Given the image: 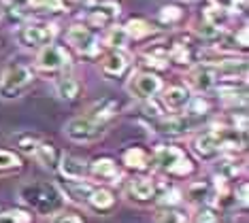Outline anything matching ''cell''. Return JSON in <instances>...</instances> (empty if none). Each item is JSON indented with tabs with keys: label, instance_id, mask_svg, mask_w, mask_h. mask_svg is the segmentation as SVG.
<instances>
[{
	"label": "cell",
	"instance_id": "1",
	"mask_svg": "<svg viewBox=\"0 0 249 223\" xmlns=\"http://www.w3.org/2000/svg\"><path fill=\"white\" fill-rule=\"evenodd\" d=\"M18 193H19L21 202L38 215H52L58 208H62V204H64V193L53 183H47V181L24 183Z\"/></svg>",
	"mask_w": 249,
	"mask_h": 223
},
{
	"label": "cell",
	"instance_id": "2",
	"mask_svg": "<svg viewBox=\"0 0 249 223\" xmlns=\"http://www.w3.org/2000/svg\"><path fill=\"white\" fill-rule=\"evenodd\" d=\"M35 81V72L26 64H11L0 77V98L2 100H15L30 87Z\"/></svg>",
	"mask_w": 249,
	"mask_h": 223
},
{
	"label": "cell",
	"instance_id": "3",
	"mask_svg": "<svg viewBox=\"0 0 249 223\" xmlns=\"http://www.w3.org/2000/svg\"><path fill=\"white\" fill-rule=\"evenodd\" d=\"M154 164L158 170H162V172H168V174H190L192 172V162L188 159L183 151H181L179 147H160L156 149L154 153Z\"/></svg>",
	"mask_w": 249,
	"mask_h": 223
},
{
	"label": "cell",
	"instance_id": "4",
	"mask_svg": "<svg viewBox=\"0 0 249 223\" xmlns=\"http://www.w3.org/2000/svg\"><path fill=\"white\" fill-rule=\"evenodd\" d=\"M64 134L72 142H94L105 136V123H98L94 119L86 117H75L64 125Z\"/></svg>",
	"mask_w": 249,
	"mask_h": 223
},
{
	"label": "cell",
	"instance_id": "5",
	"mask_svg": "<svg viewBox=\"0 0 249 223\" xmlns=\"http://www.w3.org/2000/svg\"><path fill=\"white\" fill-rule=\"evenodd\" d=\"M200 123H202V115L179 113V115L173 117H160V121L156 123V132L162 136H183Z\"/></svg>",
	"mask_w": 249,
	"mask_h": 223
},
{
	"label": "cell",
	"instance_id": "6",
	"mask_svg": "<svg viewBox=\"0 0 249 223\" xmlns=\"http://www.w3.org/2000/svg\"><path fill=\"white\" fill-rule=\"evenodd\" d=\"M128 91L139 100H149L156 98L162 91V81L154 72H139L132 74V79L128 83Z\"/></svg>",
	"mask_w": 249,
	"mask_h": 223
},
{
	"label": "cell",
	"instance_id": "7",
	"mask_svg": "<svg viewBox=\"0 0 249 223\" xmlns=\"http://www.w3.org/2000/svg\"><path fill=\"white\" fill-rule=\"evenodd\" d=\"M53 36H55L53 26H43V24L24 26V28H21V30L18 32L19 45H21V47H28V49L47 47V45H52Z\"/></svg>",
	"mask_w": 249,
	"mask_h": 223
},
{
	"label": "cell",
	"instance_id": "8",
	"mask_svg": "<svg viewBox=\"0 0 249 223\" xmlns=\"http://www.w3.org/2000/svg\"><path fill=\"white\" fill-rule=\"evenodd\" d=\"M71 62V55L66 53L64 47H58V45H47V47H43V51L38 53L36 58V66L41 68V70H62L64 66H69Z\"/></svg>",
	"mask_w": 249,
	"mask_h": 223
},
{
	"label": "cell",
	"instance_id": "9",
	"mask_svg": "<svg viewBox=\"0 0 249 223\" xmlns=\"http://www.w3.org/2000/svg\"><path fill=\"white\" fill-rule=\"evenodd\" d=\"M66 41L77 51H81V53H86V55H92L98 51V38H96V34L86 26H72L69 34H66Z\"/></svg>",
	"mask_w": 249,
	"mask_h": 223
},
{
	"label": "cell",
	"instance_id": "10",
	"mask_svg": "<svg viewBox=\"0 0 249 223\" xmlns=\"http://www.w3.org/2000/svg\"><path fill=\"white\" fill-rule=\"evenodd\" d=\"M194 151L198 157L202 159H215L222 153V145H219V134L217 130H207L194 140Z\"/></svg>",
	"mask_w": 249,
	"mask_h": 223
},
{
	"label": "cell",
	"instance_id": "11",
	"mask_svg": "<svg viewBox=\"0 0 249 223\" xmlns=\"http://www.w3.org/2000/svg\"><path fill=\"white\" fill-rule=\"evenodd\" d=\"M215 81H217V77H215L213 66H196L188 72V85L194 91L207 94L215 87Z\"/></svg>",
	"mask_w": 249,
	"mask_h": 223
},
{
	"label": "cell",
	"instance_id": "12",
	"mask_svg": "<svg viewBox=\"0 0 249 223\" xmlns=\"http://www.w3.org/2000/svg\"><path fill=\"white\" fill-rule=\"evenodd\" d=\"M117 17H120V4L105 2V4H98V7H94L89 11L88 21L96 28H107V26H111Z\"/></svg>",
	"mask_w": 249,
	"mask_h": 223
},
{
	"label": "cell",
	"instance_id": "13",
	"mask_svg": "<svg viewBox=\"0 0 249 223\" xmlns=\"http://www.w3.org/2000/svg\"><path fill=\"white\" fill-rule=\"evenodd\" d=\"M192 100L190 96V87H183V85H173V87H168L164 91L162 96V102H164V108H168V111H183L185 106H188V102Z\"/></svg>",
	"mask_w": 249,
	"mask_h": 223
},
{
	"label": "cell",
	"instance_id": "14",
	"mask_svg": "<svg viewBox=\"0 0 249 223\" xmlns=\"http://www.w3.org/2000/svg\"><path fill=\"white\" fill-rule=\"evenodd\" d=\"M89 174L96 176V179H103L107 183H117L120 179V170H117V164L109 157H98L89 164Z\"/></svg>",
	"mask_w": 249,
	"mask_h": 223
},
{
	"label": "cell",
	"instance_id": "15",
	"mask_svg": "<svg viewBox=\"0 0 249 223\" xmlns=\"http://www.w3.org/2000/svg\"><path fill=\"white\" fill-rule=\"evenodd\" d=\"M117 111H120V104H117V100L103 98V100L94 102V104L89 106L88 117L94 119V121H98V123H107L113 115H117Z\"/></svg>",
	"mask_w": 249,
	"mask_h": 223
},
{
	"label": "cell",
	"instance_id": "16",
	"mask_svg": "<svg viewBox=\"0 0 249 223\" xmlns=\"http://www.w3.org/2000/svg\"><path fill=\"white\" fill-rule=\"evenodd\" d=\"M60 170L66 179H72V181H81L86 179V174L89 172V166L79 157H72V155H62L60 159Z\"/></svg>",
	"mask_w": 249,
	"mask_h": 223
},
{
	"label": "cell",
	"instance_id": "17",
	"mask_svg": "<svg viewBox=\"0 0 249 223\" xmlns=\"http://www.w3.org/2000/svg\"><path fill=\"white\" fill-rule=\"evenodd\" d=\"M128 68V55L124 53V51H111L109 55L105 58L103 62V74L105 77H122L124 72H126Z\"/></svg>",
	"mask_w": 249,
	"mask_h": 223
},
{
	"label": "cell",
	"instance_id": "18",
	"mask_svg": "<svg viewBox=\"0 0 249 223\" xmlns=\"http://www.w3.org/2000/svg\"><path fill=\"white\" fill-rule=\"evenodd\" d=\"M92 191H94V187L88 185V183H83V179H81V181L66 179L64 191H62V193H66V198H71L72 202L88 204V200H89V196H92Z\"/></svg>",
	"mask_w": 249,
	"mask_h": 223
},
{
	"label": "cell",
	"instance_id": "19",
	"mask_svg": "<svg viewBox=\"0 0 249 223\" xmlns=\"http://www.w3.org/2000/svg\"><path fill=\"white\" fill-rule=\"evenodd\" d=\"M32 155H35L43 166H47V168H58V164L62 159V153L58 151V147L52 145V142H38Z\"/></svg>",
	"mask_w": 249,
	"mask_h": 223
},
{
	"label": "cell",
	"instance_id": "20",
	"mask_svg": "<svg viewBox=\"0 0 249 223\" xmlns=\"http://www.w3.org/2000/svg\"><path fill=\"white\" fill-rule=\"evenodd\" d=\"M130 198L132 200H139V202H147L156 196V185L151 179H134L130 183Z\"/></svg>",
	"mask_w": 249,
	"mask_h": 223
},
{
	"label": "cell",
	"instance_id": "21",
	"mask_svg": "<svg viewBox=\"0 0 249 223\" xmlns=\"http://www.w3.org/2000/svg\"><path fill=\"white\" fill-rule=\"evenodd\" d=\"M213 191H215V187L211 185V183L196 181V183H192V185L188 187V198L194 204H207L209 200L213 198Z\"/></svg>",
	"mask_w": 249,
	"mask_h": 223
},
{
	"label": "cell",
	"instance_id": "22",
	"mask_svg": "<svg viewBox=\"0 0 249 223\" xmlns=\"http://www.w3.org/2000/svg\"><path fill=\"white\" fill-rule=\"evenodd\" d=\"M124 30H126L128 38L143 41V38H147V36H151V34H154V26H151L149 21H145V19H130L128 24L124 26Z\"/></svg>",
	"mask_w": 249,
	"mask_h": 223
},
{
	"label": "cell",
	"instance_id": "23",
	"mask_svg": "<svg viewBox=\"0 0 249 223\" xmlns=\"http://www.w3.org/2000/svg\"><path fill=\"white\" fill-rule=\"evenodd\" d=\"M88 204L94 210H98V213H105V210H111L115 206V198H113V193L107 191V189H94L92 196L88 200Z\"/></svg>",
	"mask_w": 249,
	"mask_h": 223
},
{
	"label": "cell",
	"instance_id": "24",
	"mask_svg": "<svg viewBox=\"0 0 249 223\" xmlns=\"http://www.w3.org/2000/svg\"><path fill=\"white\" fill-rule=\"evenodd\" d=\"M124 164L128 168H134V170H145L149 166V155H147L145 149L141 147H132L124 153Z\"/></svg>",
	"mask_w": 249,
	"mask_h": 223
},
{
	"label": "cell",
	"instance_id": "25",
	"mask_svg": "<svg viewBox=\"0 0 249 223\" xmlns=\"http://www.w3.org/2000/svg\"><path fill=\"white\" fill-rule=\"evenodd\" d=\"M79 89H81V85L75 77H60L55 83V91L62 100H75L79 96Z\"/></svg>",
	"mask_w": 249,
	"mask_h": 223
},
{
	"label": "cell",
	"instance_id": "26",
	"mask_svg": "<svg viewBox=\"0 0 249 223\" xmlns=\"http://www.w3.org/2000/svg\"><path fill=\"white\" fill-rule=\"evenodd\" d=\"M156 223H190V219H188V215L181 213L177 208H166L158 215Z\"/></svg>",
	"mask_w": 249,
	"mask_h": 223
},
{
	"label": "cell",
	"instance_id": "27",
	"mask_svg": "<svg viewBox=\"0 0 249 223\" xmlns=\"http://www.w3.org/2000/svg\"><path fill=\"white\" fill-rule=\"evenodd\" d=\"M21 166V159L13 151H0V172H11Z\"/></svg>",
	"mask_w": 249,
	"mask_h": 223
},
{
	"label": "cell",
	"instance_id": "28",
	"mask_svg": "<svg viewBox=\"0 0 249 223\" xmlns=\"http://www.w3.org/2000/svg\"><path fill=\"white\" fill-rule=\"evenodd\" d=\"M0 223H30V215L24 210H4L0 213Z\"/></svg>",
	"mask_w": 249,
	"mask_h": 223
},
{
	"label": "cell",
	"instance_id": "29",
	"mask_svg": "<svg viewBox=\"0 0 249 223\" xmlns=\"http://www.w3.org/2000/svg\"><path fill=\"white\" fill-rule=\"evenodd\" d=\"M28 7H35L38 11H53V13H58V11L64 9V2H62V0H30Z\"/></svg>",
	"mask_w": 249,
	"mask_h": 223
},
{
	"label": "cell",
	"instance_id": "30",
	"mask_svg": "<svg viewBox=\"0 0 249 223\" xmlns=\"http://www.w3.org/2000/svg\"><path fill=\"white\" fill-rule=\"evenodd\" d=\"M126 41H128V36H126V30H124V28H111L107 45H111V47H122Z\"/></svg>",
	"mask_w": 249,
	"mask_h": 223
},
{
	"label": "cell",
	"instance_id": "31",
	"mask_svg": "<svg viewBox=\"0 0 249 223\" xmlns=\"http://www.w3.org/2000/svg\"><path fill=\"white\" fill-rule=\"evenodd\" d=\"M38 142H41V140L35 138L32 134H21V136H18V145H19L21 151H26V153H35V149H36Z\"/></svg>",
	"mask_w": 249,
	"mask_h": 223
},
{
	"label": "cell",
	"instance_id": "32",
	"mask_svg": "<svg viewBox=\"0 0 249 223\" xmlns=\"http://www.w3.org/2000/svg\"><path fill=\"white\" fill-rule=\"evenodd\" d=\"M160 17H162V21H168V24H173V21L181 19V11L177 7H164Z\"/></svg>",
	"mask_w": 249,
	"mask_h": 223
},
{
	"label": "cell",
	"instance_id": "33",
	"mask_svg": "<svg viewBox=\"0 0 249 223\" xmlns=\"http://www.w3.org/2000/svg\"><path fill=\"white\" fill-rule=\"evenodd\" d=\"M52 223H83V219L79 215H71V213H62V215H55Z\"/></svg>",
	"mask_w": 249,
	"mask_h": 223
},
{
	"label": "cell",
	"instance_id": "34",
	"mask_svg": "<svg viewBox=\"0 0 249 223\" xmlns=\"http://www.w3.org/2000/svg\"><path fill=\"white\" fill-rule=\"evenodd\" d=\"M175 202H179V191L177 189H173L171 193H166V196L160 200V204H175Z\"/></svg>",
	"mask_w": 249,
	"mask_h": 223
},
{
	"label": "cell",
	"instance_id": "35",
	"mask_svg": "<svg viewBox=\"0 0 249 223\" xmlns=\"http://www.w3.org/2000/svg\"><path fill=\"white\" fill-rule=\"evenodd\" d=\"M7 2L11 4V7H15V9H24L30 4V0H7Z\"/></svg>",
	"mask_w": 249,
	"mask_h": 223
},
{
	"label": "cell",
	"instance_id": "36",
	"mask_svg": "<svg viewBox=\"0 0 249 223\" xmlns=\"http://www.w3.org/2000/svg\"><path fill=\"white\" fill-rule=\"evenodd\" d=\"M239 200L243 204H247V185H245V183H243L241 189H239Z\"/></svg>",
	"mask_w": 249,
	"mask_h": 223
}]
</instances>
